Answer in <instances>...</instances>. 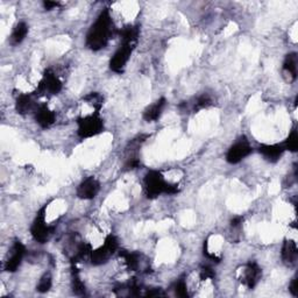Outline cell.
Returning <instances> with one entry per match:
<instances>
[{
  "label": "cell",
  "mask_w": 298,
  "mask_h": 298,
  "mask_svg": "<svg viewBox=\"0 0 298 298\" xmlns=\"http://www.w3.org/2000/svg\"><path fill=\"white\" fill-rule=\"evenodd\" d=\"M77 134L78 137L83 139H89L92 137H96L99 133H101L104 130V122L99 116V113L94 112L93 114L81 116L77 119Z\"/></svg>",
  "instance_id": "5b68a950"
},
{
  "label": "cell",
  "mask_w": 298,
  "mask_h": 298,
  "mask_svg": "<svg viewBox=\"0 0 298 298\" xmlns=\"http://www.w3.org/2000/svg\"><path fill=\"white\" fill-rule=\"evenodd\" d=\"M100 190V183L94 178L93 176H90L83 181L77 188V197L84 201L93 199L98 195Z\"/></svg>",
  "instance_id": "30bf717a"
},
{
  "label": "cell",
  "mask_w": 298,
  "mask_h": 298,
  "mask_svg": "<svg viewBox=\"0 0 298 298\" xmlns=\"http://www.w3.org/2000/svg\"><path fill=\"white\" fill-rule=\"evenodd\" d=\"M113 28L114 27H113L110 10L105 9L89 29L85 41L86 47L93 51H98L106 47L113 35Z\"/></svg>",
  "instance_id": "6da1fadb"
},
{
  "label": "cell",
  "mask_w": 298,
  "mask_h": 298,
  "mask_svg": "<svg viewBox=\"0 0 298 298\" xmlns=\"http://www.w3.org/2000/svg\"><path fill=\"white\" fill-rule=\"evenodd\" d=\"M47 216V204L41 207L39 212L36 213L35 219H34L32 227H31V234L33 239L40 244H44L50 239V236L54 234L55 226H50L46 222Z\"/></svg>",
  "instance_id": "277c9868"
},
{
  "label": "cell",
  "mask_w": 298,
  "mask_h": 298,
  "mask_svg": "<svg viewBox=\"0 0 298 298\" xmlns=\"http://www.w3.org/2000/svg\"><path fill=\"white\" fill-rule=\"evenodd\" d=\"M71 277H73V290L77 296H84L86 292L85 285L79 277V271L76 268V263L71 262Z\"/></svg>",
  "instance_id": "ac0fdd59"
},
{
  "label": "cell",
  "mask_w": 298,
  "mask_h": 298,
  "mask_svg": "<svg viewBox=\"0 0 298 298\" xmlns=\"http://www.w3.org/2000/svg\"><path fill=\"white\" fill-rule=\"evenodd\" d=\"M83 99H84L85 101H88L90 105H92V106L94 107V110H96V112L99 113V110L101 108V106H103V101H104L103 97H101L99 93L91 92V93L86 94Z\"/></svg>",
  "instance_id": "44dd1931"
},
{
  "label": "cell",
  "mask_w": 298,
  "mask_h": 298,
  "mask_svg": "<svg viewBox=\"0 0 298 298\" xmlns=\"http://www.w3.org/2000/svg\"><path fill=\"white\" fill-rule=\"evenodd\" d=\"M141 165V162H140V160H139V158L135 156V157H130L127 160V162H126V164H125V169L126 170H132V169H137V168H139Z\"/></svg>",
  "instance_id": "484cf974"
},
{
  "label": "cell",
  "mask_w": 298,
  "mask_h": 298,
  "mask_svg": "<svg viewBox=\"0 0 298 298\" xmlns=\"http://www.w3.org/2000/svg\"><path fill=\"white\" fill-rule=\"evenodd\" d=\"M244 221V217L243 216H236V217H233L231 219V226L232 227H237V226H240L243 224Z\"/></svg>",
  "instance_id": "f546056e"
},
{
  "label": "cell",
  "mask_w": 298,
  "mask_h": 298,
  "mask_svg": "<svg viewBox=\"0 0 298 298\" xmlns=\"http://www.w3.org/2000/svg\"><path fill=\"white\" fill-rule=\"evenodd\" d=\"M52 285V280H51V276L49 274H44L42 277H41V280L39 282V284L36 286V290L41 293H44L50 290Z\"/></svg>",
  "instance_id": "cb8c5ba5"
},
{
  "label": "cell",
  "mask_w": 298,
  "mask_h": 298,
  "mask_svg": "<svg viewBox=\"0 0 298 298\" xmlns=\"http://www.w3.org/2000/svg\"><path fill=\"white\" fill-rule=\"evenodd\" d=\"M145 192L147 198L155 199L162 194L176 195L180 192L177 184H170L158 170H149L145 176Z\"/></svg>",
  "instance_id": "3957f363"
},
{
  "label": "cell",
  "mask_w": 298,
  "mask_h": 298,
  "mask_svg": "<svg viewBox=\"0 0 298 298\" xmlns=\"http://www.w3.org/2000/svg\"><path fill=\"white\" fill-rule=\"evenodd\" d=\"M282 260L283 262L285 263L286 266H292L296 263L297 255H298V250L297 245L295 241L292 240H284L282 246Z\"/></svg>",
  "instance_id": "5bb4252c"
},
{
  "label": "cell",
  "mask_w": 298,
  "mask_h": 298,
  "mask_svg": "<svg viewBox=\"0 0 298 298\" xmlns=\"http://www.w3.org/2000/svg\"><path fill=\"white\" fill-rule=\"evenodd\" d=\"M118 240L113 234H108L105 237L104 245L101 247L98 248L96 251L91 252V255H90V260H91V263L94 266L103 265V263L107 262L108 259L114 254V253L118 251Z\"/></svg>",
  "instance_id": "8992f818"
},
{
  "label": "cell",
  "mask_w": 298,
  "mask_h": 298,
  "mask_svg": "<svg viewBox=\"0 0 298 298\" xmlns=\"http://www.w3.org/2000/svg\"><path fill=\"white\" fill-rule=\"evenodd\" d=\"M201 278L203 281L207 280V278H214V271L207 266L203 267L201 270Z\"/></svg>",
  "instance_id": "4316f807"
},
{
  "label": "cell",
  "mask_w": 298,
  "mask_h": 298,
  "mask_svg": "<svg viewBox=\"0 0 298 298\" xmlns=\"http://www.w3.org/2000/svg\"><path fill=\"white\" fill-rule=\"evenodd\" d=\"M43 6H44V9H46V10L50 11L52 9H55V7L59 6V3H57V2H50V0H46V2H43Z\"/></svg>",
  "instance_id": "4dcf8cb0"
},
{
  "label": "cell",
  "mask_w": 298,
  "mask_h": 298,
  "mask_svg": "<svg viewBox=\"0 0 298 298\" xmlns=\"http://www.w3.org/2000/svg\"><path fill=\"white\" fill-rule=\"evenodd\" d=\"M120 35H122V44L110 61V69L116 74L124 73L132 52L137 47L139 27L138 26H127L120 32Z\"/></svg>",
  "instance_id": "7a4b0ae2"
},
{
  "label": "cell",
  "mask_w": 298,
  "mask_h": 298,
  "mask_svg": "<svg viewBox=\"0 0 298 298\" xmlns=\"http://www.w3.org/2000/svg\"><path fill=\"white\" fill-rule=\"evenodd\" d=\"M119 255L125 260L126 266L128 267V269L137 271L140 267V254L139 253H134V252H127L125 250L120 251Z\"/></svg>",
  "instance_id": "d6986e66"
},
{
  "label": "cell",
  "mask_w": 298,
  "mask_h": 298,
  "mask_svg": "<svg viewBox=\"0 0 298 298\" xmlns=\"http://www.w3.org/2000/svg\"><path fill=\"white\" fill-rule=\"evenodd\" d=\"M289 291L292 293V296H298V289H297V278H293L289 285Z\"/></svg>",
  "instance_id": "83f0119b"
},
{
  "label": "cell",
  "mask_w": 298,
  "mask_h": 298,
  "mask_svg": "<svg viewBox=\"0 0 298 298\" xmlns=\"http://www.w3.org/2000/svg\"><path fill=\"white\" fill-rule=\"evenodd\" d=\"M283 71L286 75H289V81L293 82L297 78V54L296 52H290L285 56L284 62H283Z\"/></svg>",
  "instance_id": "2e32d148"
},
{
  "label": "cell",
  "mask_w": 298,
  "mask_h": 298,
  "mask_svg": "<svg viewBox=\"0 0 298 298\" xmlns=\"http://www.w3.org/2000/svg\"><path fill=\"white\" fill-rule=\"evenodd\" d=\"M35 120L40 127L49 128L56 122V114L54 111L49 110L46 104L40 105L35 112Z\"/></svg>",
  "instance_id": "7c38bea8"
},
{
  "label": "cell",
  "mask_w": 298,
  "mask_h": 298,
  "mask_svg": "<svg viewBox=\"0 0 298 298\" xmlns=\"http://www.w3.org/2000/svg\"><path fill=\"white\" fill-rule=\"evenodd\" d=\"M33 108V99L29 94L22 93L17 98L16 110L19 114H27Z\"/></svg>",
  "instance_id": "ffe728a7"
},
{
  "label": "cell",
  "mask_w": 298,
  "mask_h": 298,
  "mask_svg": "<svg viewBox=\"0 0 298 298\" xmlns=\"http://www.w3.org/2000/svg\"><path fill=\"white\" fill-rule=\"evenodd\" d=\"M253 152L252 146L246 138H241L237 140L234 145L229 147L227 154H226V161L231 164L239 163L246 158L248 155H251Z\"/></svg>",
  "instance_id": "52a82bcc"
},
{
  "label": "cell",
  "mask_w": 298,
  "mask_h": 298,
  "mask_svg": "<svg viewBox=\"0 0 298 298\" xmlns=\"http://www.w3.org/2000/svg\"><path fill=\"white\" fill-rule=\"evenodd\" d=\"M212 105V99H211V97L209 94H201L197 99H196L195 104H194V111L195 112H198L201 110H204V108H207L209 106Z\"/></svg>",
  "instance_id": "603a6c76"
},
{
  "label": "cell",
  "mask_w": 298,
  "mask_h": 298,
  "mask_svg": "<svg viewBox=\"0 0 298 298\" xmlns=\"http://www.w3.org/2000/svg\"><path fill=\"white\" fill-rule=\"evenodd\" d=\"M285 149L282 143L276 145H261L259 147V153L269 162H277L284 154Z\"/></svg>",
  "instance_id": "4fadbf2b"
},
{
  "label": "cell",
  "mask_w": 298,
  "mask_h": 298,
  "mask_svg": "<svg viewBox=\"0 0 298 298\" xmlns=\"http://www.w3.org/2000/svg\"><path fill=\"white\" fill-rule=\"evenodd\" d=\"M173 290H175V293L176 296L178 297H182V298H188L189 296V291H188V286H187V283L186 281L183 280V278H181V280L176 281L175 284H173Z\"/></svg>",
  "instance_id": "d4e9b609"
},
{
  "label": "cell",
  "mask_w": 298,
  "mask_h": 298,
  "mask_svg": "<svg viewBox=\"0 0 298 298\" xmlns=\"http://www.w3.org/2000/svg\"><path fill=\"white\" fill-rule=\"evenodd\" d=\"M146 296L148 297H157V296H164V293L160 289H150L147 291Z\"/></svg>",
  "instance_id": "f1b7e54d"
},
{
  "label": "cell",
  "mask_w": 298,
  "mask_h": 298,
  "mask_svg": "<svg viewBox=\"0 0 298 298\" xmlns=\"http://www.w3.org/2000/svg\"><path fill=\"white\" fill-rule=\"evenodd\" d=\"M283 147H284L285 150H289V152H297L298 148V135L297 131L293 128L291 133L289 134V137L286 138V140L282 143Z\"/></svg>",
  "instance_id": "7402d4cb"
},
{
  "label": "cell",
  "mask_w": 298,
  "mask_h": 298,
  "mask_svg": "<svg viewBox=\"0 0 298 298\" xmlns=\"http://www.w3.org/2000/svg\"><path fill=\"white\" fill-rule=\"evenodd\" d=\"M62 90V82L51 70H46L43 77L37 85L36 92L39 94H57Z\"/></svg>",
  "instance_id": "ba28073f"
},
{
  "label": "cell",
  "mask_w": 298,
  "mask_h": 298,
  "mask_svg": "<svg viewBox=\"0 0 298 298\" xmlns=\"http://www.w3.org/2000/svg\"><path fill=\"white\" fill-rule=\"evenodd\" d=\"M26 254V247L22 245L20 240L14 241L12 251H11V256L7 259L5 263V270L7 273H14L18 270V268L20 267L24 256Z\"/></svg>",
  "instance_id": "9c48e42d"
},
{
  "label": "cell",
  "mask_w": 298,
  "mask_h": 298,
  "mask_svg": "<svg viewBox=\"0 0 298 298\" xmlns=\"http://www.w3.org/2000/svg\"><path fill=\"white\" fill-rule=\"evenodd\" d=\"M261 275H262L261 268L259 267V265L256 262L251 261L247 263L246 267H245L243 276H241V282H243L247 288L253 289L256 284H258Z\"/></svg>",
  "instance_id": "8fae6325"
},
{
  "label": "cell",
  "mask_w": 298,
  "mask_h": 298,
  "mask_svg": "<svg viewBox=\"0 0 298 298\" xmlns=\"http://www.w3.org/2000/svg\"><path fill=\"white\" fill-rule=\"evenodd\" d=\"M165 104H167V100H165L164 97H162L155 101L153 105H150L149 107H147L145 112H143V119L148 123H153L156 122L160 118L162 112H163Z\"/></svg>",
  "instance_id": "9a60e30c"
},
{
  "label": "cell",
  "mask_w": 298,
  "mask_h": 298,
  "mask_svg": "<svg viewBox=\"0 0 298 298\" xmlns=\"http://www.w3.org/2000/svg\"><path fill=\"white\" fill-rule=\"evenodd\" d=\"M27 34H28L27 24L24 21L19 22V24L16 25V27H14L12 34H11L10 43L12 44V46H18V44H20L22 41L26 39Z\"/></svg>",
  "instance_id": "e0dca14e"
}]
</instances>
